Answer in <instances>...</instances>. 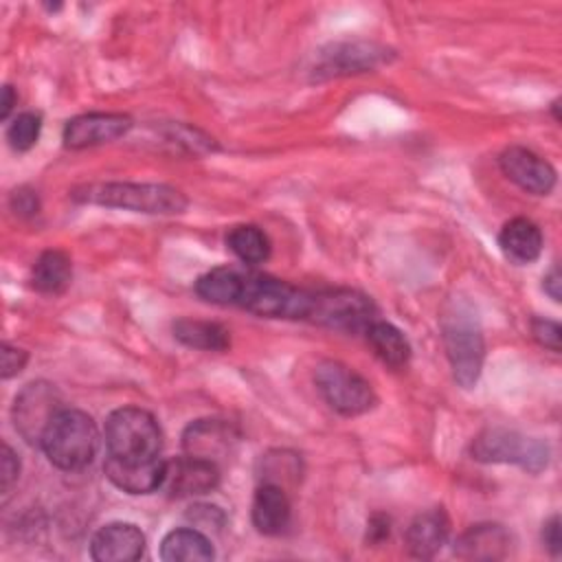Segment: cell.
I'll use <instances>...</instances> for the list:
<instances>
[{
    "mask_svg": "<svg viewBox=\"0 0 562 562\" xmlns=\"http://www.w3.org/2000/svg\"><path fill=\"white\" fill-rule=\"evenodd\" d=\"M441 338L454 380L463 389H472L481 375L485 358V340L476 312L468 301L454 299L441 316Z\"/></svg>",
    "mask_w": 562,
    "mask_h": 562,
    "instance_id": "cell-2",
    "label": "cell"
},
{
    "mask_svg": "<svg viewBox=\"0 0 562 562\" xmlns=\"http://www.w3.org/2000/svg\"><path fill=\"white\" fill-rule=\"evenodd\" d=\"M29 362V353L20 347H13L9 342H2V351H0V367H2V380H9L13 375H18L24 364Z\"/></svg>",
    "mask_w": 562,
    "mask_h": 562,
    "instance_id": "cell-30",
    "label": "cell"
},
{
    "mask_svg": "<svg viewBox=\"0 0 562 562\" xmlns=\"http://www.w3.org/2000/svg\"><path fill=\"white\" fill-rule=\"evenodd\" d=\"M11 209L15 211V215H35L37 209H40V202H37V195L35 191H29V189H15L11 193Z\"/></svg>",
    "mask_w": 562,
    "mask_h": 562,
    "instance_id": "cell-32",
    "label": "cell"
},
{
    "mask_svg": "<svg viewBox=\"0 0 562 562\" xmlns=\"http://www.w3.org/2000/svg\"><path fill=\"white\" fill-rule=\"evenodd\" d=\"M130 127H132V119L127 114H116V112L79 114L64 125V145L70 149H83V147L112 143L123 134H127Z\"/></svg>",
    "mask_w": 562,
    "mask_h": 562,
    "instance_id": "cell-12",
    "label": "cell"
},
{
    "mask_svg": "<svg viewBox=\"0 0 562 562\" xmlns=\"http://www.w3.org/2000/svg\"><path fill=\"white\" fill-rule=\"evenodd\" d=\"M40 448L48 461L59 470H81L92 463L99 450V430L94 419L79 411L64 406L46 426Z\"/></svg>",
    "mask_w": 562,
    "mask_h": 562,
    "instance_id": "cell-3",
    "label": "cell"
},
{
    "mask_svg": "<svg viewBox=\"0 0 562 562\" xmlns=\"http://www.w3.org/2000/svg\"><path fill=\"white\" fill-rule=\"evenodd\" d=\"M375 318L378 310L369 296L356 290L336 288L312 292L305 321L347 334H364Z\"/></svg>",
    "mask_w": 562,
    "mask_h": 562,
    "instance_id": "cell-7",
    "label": "cell"
},
{
    "mask_svg": "<svg viewBox=\"0 0 562 562\" xmlns=\"http://www.w3.org/2000/svg\"><path fill=\"white\" fill-rule=\"evenodd\" d=\"M226 246L246 266L263 263L270 257V248H272L268 235L255 224L233 226L226 235Z\"/></svg>",
    "mask_w": 562,
    "mask_h": 562,
    "instance_id": "cell-26",
    "label": "cell"
},
{
    "mask_svg": "<svg viewBox=\"0 0 562 562\" xmlns=\"http://www.w3.org/2000/svg\"><path fill=\"white\" fill-rule=\"evenodd\" d=\"M72 200L149 215H178L187 209L180 189L156 182H97L75 189Z\"/></svg>",
    "mask_w": 562,
    "mask_h": 562,
    "instance_id": "cell-1",
    "label": "cell"
},
{
    "mask_svg": "<svg viewBox=\"0 0 562 562\" xmlns=\"http://www.w3.org/2000/svg\"><path fill=\"white\" fill-rule=\"evenodd\" d=\"M237 439V428L226 419H195L182 432V448L191 457L217 463L233 452Z\"/></svg>",
    "mask_w": 562,
    "mask_h": 562,
    "instance_id": "cell-14",
    "label": "cell"
},
{
    "mask_svg": "<svg viewBox=\"0 0 562 562\" xmlns=\"http://www.w3.org/2000/svg\"><path fill=\"white\" fill-rule=\"evenodd\" d=\"M72 279V263L64 250H44L33 263L31 283L42 294H61Z\"/></svg>",
    "mask_w": 562,
    "mask_h": 562,
    "instance_id": "cell-22",
    "label": "cell"
},
{
    "mask_svg": "<svg viewBox=\"0 0 562 562\" xmlns=\"http://www.w3.org/2000/svg\"><path fill=\"white\" fill-rule=\"evenodd\" d=\"M167 461L160 457L147 463H121L116 459L105 457L103 472L110 483L127 494H149L162 487Z\"/></svg>",
    "mask_w": 562,
    "mask_h": 562,
    "instance_id": "cell-17",
    "label": "cell"
},
{
    "mask_svg": "<svg viewBox=\"0 0 562 562\" xmlns=\"http://www.w3.org/2000/svg\"><path fill=\"white\" fill-rule=\"evenodd\" d=\"M105 450L121 463H147L160 459L162 432L156 417L138 406H123L105 422Z\"/></svg>",
    "mask_w": 562,
    "mask_h": 562,
    "instance_id": "cell-4",
    "label": "cell"
},
{
    "mask_svg": "<svg viewBox=\"0 0 562 562\" xmlns=\"http://www.w3.org/2000/svg\"><path fill=\"white\" fill-rule=\"evenodd\" d=\"M252 525L263 536L281 533L290 522V498L281 485L261 483L255 490L250 507Z\"/></svg>",
    "mask_w": 562,
    "mask_h": 562,
    "instance_id": "cell-19",
    "label": "cell"
},
{
    "mask_svg": "<svg viewBox=\"0 0 562 562\" xmlns=\"http://www.w3.org/2000/svg\"><path fill=\"white\" fill-rule=\"evenodd\" d=\"M470 452L481 463H514L531 474L542 472L549 463L544 441L507 428H485L474 437Z\"/></svg>",
    "mask_w": 562,
    "mask_h": 562,
    "instance_id": "cell-6",
    "label": "cell"
},
{
    "mask_svg": "<svg viewBox=\"0 0 562 562\" xmlns=\"http://www.w3.org/2000/svg\"><path fill=\"white\" fill-rule=\"evenodd\" d=\"M450 520L441 507L426 509L413 518L406 529V549L413 558H432L448 540Z\"/></svg>",
    "mask_w": 562,
    "mask_h": 562,
    "instance_id": "cell-18",
    "label": "cell"
},
{
    "mask_svg": "<svg viewBox=\"0 0 562 562\" xmlns=\"http://www.w3.org/2000/svg\"><path fill=\"white\" fill-rule=\"evenodd\" d=\"M220 483V468L213 461L200 457H178L167 461L162 490L171 498H191L215 490Z\"/></svg>",
    "mask_w": 562,
    "mask_h": 562,
    "instance_id": "cell-11",
    "label": "cell"
},
{
    "mask_svg": "<svg viewBox=\"0 0 562 562\" xmlns=\"http://www.w3.org/2000/svg\"><path fill=\"white\" fill-rule=\"evenodd\" d=\"M145 551V536L132 522L103 525L90 540V555L97 562H134Z\"/></svg>",
    "mask_w": 562,
    "mask_h": 562,
    "instance_id": "cell-15",
    "label": "cell"
},
{
    "mask_svg": "<svg viewBox=\"0 0 562 562\" xmlns=\"http://www.w3.org/2000/svg\"><path fill=\"white\" fill-rule=\"evenodd\" d=\"M542 231L527 217L509 220L498 233V246L507 259L516 263H531L542 252Z\"/></svg>",
    "mask_w": 562,
    "mask_h": 562,
    "instance_id": "cell-20",
    "label": "cell"
},
{
    "mask_svg": "<svg viewBox=\"0 0 562 562\" xmlns=\"http://www.w3.org/2000/svg\"><path fill=\"white\" fill-rule=\"evenodd\" d=\"M20 476V461L13 452V448L9 443H2V452H0V490H2V498H7L15 485Z\"/></svg>",
    "mask_w": 562,
    "mask_h": 562,
    "instance_id": "cell-28",
    "label": "cell"
},
{
    "mask_svg": "<svg viewBox=\"0 0 562 562\" xmlns=\"http://www.w3.org/2000/svg\"><path fill=\"white\" fill-rule=\"evenodd\" d=\"M173 336L184 347L202 349V351H226L231 347L228 329L213 321L178 318L173 323Z\"/></svg>",
    "mask_w": 562,
    "mask_h": 562,
    "instance_id": "cell-23",
    "label": "cell"
},
{
    "mask_svg": "<svg viewBox=\"0 0 562 562\" xmlns=\"http://www.w3.org/2000/svg\"><path fill=\"white\" fill-rule=\"evenodd\" d=\"M389 533H391V520H389V516H384V514H373V516L369 518V522H367V542L380 544V542H384V540L389 538Z\"/></svg>",
    "mask_w": 562,
    "mask_h": 562,
    "instance_id": "cell-34",
    "label": "cell"
},
{
    "mask_svg": "<svg viewBox=\"0 0 562 562\" xmlns=\"http://www.w3.org/2000/svg\"><path fill=\"white\" fill-rule=\"evenodd\" d=\"M501 171L520 189L533 195H547L555 187V169L536 151L512 145L498 158Z\"/></svg>",
    "mask_w": 562,
    "mask_h": 562,
    "instance_id": "cell-13",
    "label": "cell"
},
{
    "mask_svg": "<svg viewBox=\"0 0 562 562\" xmlns=\"http://www.w3.org/2000/svg\"><path fill=\"white\" fill-rule=\"evenodd\" d=\"M312 292L301 290L277 277L244 270L239 274L237 307L268 318H307Z\"/></svg>",
    "mask_w": 562,
    "mask_h": 562,
    "instance_id": "cell-5",
    "label": "cell"
},
{
    "mask_svg": "<svg viewBox=\"0 0 562 562\" xmlns=\"http://www.w3.org/2000/svg\"><path fill=\"white\" fill-rule=\"evenodd\" d=\"M389 61V50L378 44L367 42H342L331 44L329 50L318 55V61L312 68L314 79H329L351 72H364L380 64Z\"/></svg>",
    "mask_w": 562,
    "mask_h": 562,
    "instance_id": "cell-10",
    "label": "cell"
},
{
    "mask_svg": "<svg viewBox=\"0 0 562 562\" xmlns=\"http://www.w3.org/2000/svg\"><path fill=\"white\" fill-rule=\"evenodd\" d=\"M531 334H533V338L542 345V347H547V349H551V351H560V338H562V329H560V325L555 323V321H549V318H533L531 321Z\"/></svg>",
    "mask_w": 562,
    "mask_h": 562,
    "instance_id": "cell-29",
    "label": "cell"
},
{
    "mask_svg": "<svg viewBox=\"0 0 562 562\" xmlns=\"http://www.w3.org/2000/svg\"><path fill=\"white\" fill-rule=\"evenodd\" d=\"M42 132V116L37 112L18 114L7 127V140L15 151L31 149Z\"/></svg>",
    "mask_w": 562,
    "mask_h": 562,
    "instance_id": "cell-27",
    "label": "cell"
},
{
    "mask_svg": "<svg viewBox=\"0 0 562 562\" xmlns=\"http://www.w3.org/2000/svg\"><path fill=\"white\" fill-rule=\"evenodd\" d=\"M165 562H209L215 558L211 540L200 529H173L160 542Z\"/></svg>",
    "mask_w": 562,
    "mask_h": 562,
    "instance_id": "cell-21",
    "label": "cell"
},
{
    "mask_svg": "<svg viewBox=\"0 0 562 562\" xmlns=\"http://www.w3.org/2000/svg\"><path fill=\"white\" fill-rule=\"evenodd\" d=\"M542 542H544V549H547L551 555H560V553H562L560 516H551V518L542 525Z\"/></svg>",
    "mask_w": 562,
    "mask_h": 562,
    "instance_id": "cell-33",
    "label": "cell"
},
{
    "mask_svg": "<svg viewBox=\"0 0 562 562\" xmlns=\"http://www.w3.org/2000/svg\"><path fill=\"white\" fill-rule=\"evenodd\" d=\"M314 384L323 400L345 417L362 415L375 406V393L371 384L342 362H321L314 371Z\"/></svg>",
    "mask_w": 562,
    "mask_h": 562,
    "instance_id": "cell-8",
    "label": "cell"
},
{
    "mask_svg": "<svg viewBox=\"0 0 562 562\" xmlns=\"http://www.w3.org/2000/svg\"><path fill=\"white\" fill-rule=\"evenodd\" d=\"M364 336H367L369 345L373 347L375 356H378L384 364L400 369V367H404V364L408 362V358H411V345H408L406 336H404L395 325L375 318V321L369 325V329L364 331Z\"/></svg>",
    "mask_w": 562,
    "mask_h": 562,
    "instance_id": "cell-24",
    "label": "cell"
},
{
    "mask_svg": "<svg viewBox=\"0 0 562 562\" xmlns=\"http://www.w3.org/2000/svg\"><path fill=\"white\" fill-rule=\"evenodd\" d=\"M544 283H542V288H544V292L558 303L560 301V296H562V277H560V268L558 266H553L547 274H544V279H542Z\"/></svg>",
    "mask_w": 562,
    "mask_h": 562,
    "instance_id": "cell-35",
    "label": "cell"
},
{
    "mask_svg": "<svg viewBox=\"0 0 562 562\" xmlns=\"http://www.w3.org/2000/svg\"><path fill=\"white\" fill-rule=\"evenodd\" d=\"M61 408H64L61 397L53 384L44 380L31 382L15 395V402H13L11 415H13L15 430L29 443L40 446L46 426Z\"/></svg>",
    "mask_w": 562,
    "mask_h": 562,
    "instance_id": "cell-9",
    "label": "cell"
},
{
    "mask_svg": "<svg viewBox=\"0 0 562 562\" xmlns=\"http://www.w3.org/2000/svg\"><path fill=\"white\" fill-rule=\"evenodd\" d=\"M187 518H191L193 525H198V527H215V529H220L224 525L222 509L215 507V505H204V503L193 505L191 512H187Z\"/></svg>",
    "mask_w": 562,
    "mask_h": 562,
    "instance_id": "cell-31",
    "label": "cell"
},
{
    "mask_svg": "<svg viewBox=\"0 0 562 562\" xmlns=\"http://www.w3.org/2000/svg\"><path fill=\"white\" fill-rule=\"evenodd\" d=\"M15 101H18V97H15V92H13V88L11 86H4L2 88V108H0V116L7 121L9 119V114H11V110H13V105H15Z\"/></svg>",
    "mask_w": 562,
    "mask_h": 562,
    "instance_id": "cell-36",
    "label": "cell"
},
{
    "mask_svg": "<svg viewBox=\"0 0 562 562\" xmlns=\"http://www.w3.org/2000/svg\"><path fill=\"white\" fill-rule=\"evenodd\" d=\"M239 274H241V268H235V266L213 268L195 281V292L200 299L209 303L235 305L237 292H239Z\"/></svg>",
    "mask_w": 562,
    "mask_h": 562,
    "instance_id": "cell-25",
    "label": "cell"
},
{
    "mask_svg": "<svg viewBox=\"0 0 562 562\" xmlns=\"http://www.w3.org/2000/svg\"><path fill=\"white\" fill-rule=\"evenodd\" d=\"M512 536L503 525L479 522L465 529L454 542V555L461 560H501L509 553Z\"/></svg>",
    "mask_w": 562,
    "mask_h": 562,
    "instance_id": "cell-16",
    "label": "cell"
}]
</instances>
